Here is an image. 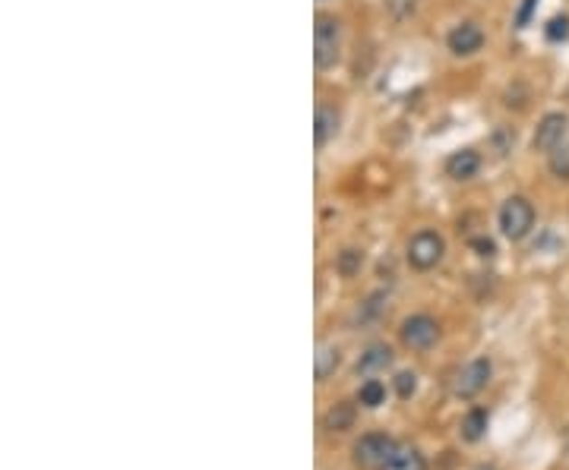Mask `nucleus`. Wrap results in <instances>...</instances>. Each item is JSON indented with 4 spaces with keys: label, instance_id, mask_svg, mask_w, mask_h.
<instances>
[{
    "label": "nucleus",
    "instance_id": "f257e3e1",
    "mask_svg": "<svg viewBox=\"0 0 569 470\" xmlns=\"http://www.w3.org/2000/svg\"><path fill=\"white\" fill-rule=\"evenodd\" d=\"M338 35H342V29H338V19L319 13L317 25H313V61H317L319 70L336 67V61H338Z\"/></svg>",
    "mask_w": 569,
    "mask_h": 470
},
{
    "label": "nucleus",
    "instance_id": "f03ea898",
    "mask_svg": "<svg viewBox=\"0 0 569 470\" xmlns=\"http://www.w3.org/2000/svg\"><path fill=\"white\" fill-rule=\"evenodd\" d=\"M446 253V243L437 230H418V234L408 240V266L418 268V272H431L433 266H440Z\"/></svg>",
    "mask_w": 569,
    "mask_h": 470
},
{
    "label": "nucleus",
    "instance_id": "7ed1b4c3",
    "mask_svg": "<svg viewBox=\"0 0 569 470\" xmlns=\"http://www.w3.org/2000/svg\"><path fill=\"white\" fill-rule=\"evenodd\" d=\"M500 228L509 240H522V237H528L535 228V205L528 202L526 196L507 199L500 209Z\"/></svg>",
    "mask_w": 569,
    "mask_h": 470
},
{
    "label": "nucleus",
    "instance_id": "20e7f679",
    "mask_svg": "<svg viewBox=\"0 0 569 470\" xmlns=\"http://www.w3.org/2000/svg\"><path fill=\"white\" fill-rule=\"evenodd\" d=\"M395 448H399L395 439H389V436H383V433H370L355 446V461L367 470H383L389 461H393Z\"/></svg>",
    "mask_w": 569,
    "mask_h": 470
},
{
    "label": "nucleus",
    "instance_id": "39448f33",
    "mask_svg": "<svg viewBox=\"0 0 569 470\" xmlns=\"http://www.w3.org/2000/svg\"><path fill=\"white\" fill-rule=\"evenodd\" d=\"M437 338H440V325L433 315L418 313L402 322V344H405L408 351H431V347L437 344Z\"/></svg>",
    "mask_w": 569,
    "mask_h": 470
},
{
    "label": "nucleus",
    "instance_id": "423d86ee",
    "mask_svg": "<svg viewBox=\"0 0 569 470\" xmlns=\"http://www.w3.org/2000/svg\"><path fill=\"white\" fill-rule=\"evenodd\" d=\"M490 372H494V366H490L488 357L471 360V363L456 376V385H452L456 398H465V401H469V398L481 395V391L488 389V382H490Z\"/></svg>",
    "mask_w": 569,
    "mask_h": 470
},
{
    "label": "nucleus",
    "instance_id": "0eeeda50",
    "mask_svg": "<svg viewBox=\"0 0 569 470\" xmlns=\"http://www.w3.org/2000/svg\"><path fill=\"white\" fill-rule=\"evenodd\" d=\"M566 133H569V118H566V114H560V111L545 114V118H541V124H538V130H535V136H532L535 152H554L557 146L566 143Z\"/></svg>",
    "mask_w": 569,
    "mask_h": 470
},
{
    "label": "nucleus",
    "instance_id": "6e6552de",
    "mask_svg": "<svg viewBox=\"0 0 569 470\" xmlns=\"http://www.w3.org/2000/svg\"><path fill=\"white\" fill-rule=\"evenodd\" d=\"M446 44L456 57H471L484 48V32L478 23H459L456 29L446 35Z\"/></svg>",
    "mask_w": 569,
    "mask_h": 470
},
{
    "label": "nucleus",
    "instance_id": "1a4fd4ad",
    "mask_svg": "<svg viewBox=\"0 0 569 470\" xmlns=\"http://www.w3.org/2000/svg\"><path fill=\"white\" fill-rule=\"evenodd\" d=\"M478 171H481V155H478L475 149L452 152V155L446 158V177L452 180H471Z\"/></svg>",
    "mask_w": 569,
    "mask_h": 470
},
{
    "label": "nucleus",
    "instance_id": "9d476101",
    "mask_svg": "<svg viewBox=\"0 0 569 470\" xmlns=\"http://www.w3.org/2000/svg\"><path fill=\"white\" fill-rule=\"evenodd\" d=\"M389 363H393V351H389L386 344H370L367 351L361 353V360H357V372H361V376H374V372L386 370Z\"/></svg>",
    "mask_w": 569,
    "mask_h": 470
},
{
    "label": "nucleus",
    "instance_id": "9b49d317",
    "mask_svg": "<svg viewBox=\"0 0 569 470\" xmlns=\"http://www.w3.org/2000/svg\"><path fill=\"white\" fill-rule=\"evenodd\" d=\"M338 133V111L336 108H319L317 111V130H313V139H317V146L323 149L326 143H329L332 136Z\"/></svg>",
    "mask_w": 569,
    "mask_h": 470
},
{
    "label": "nucleus",
    "instance_id": "f8f14e48",
    "mask_svg": "<svg viewBox=\"0 0 569 470\" xmlns=\"http://www.w3.org/2000/svg\"><path fill=\"white\" fill-rule=\"evenodd\" d=\"M383 470H427V461L414 446H399L393 455V461H389Z\"/></svg>",
    "mask_w": 569,
    "mask_h": 470
},
{
    "label": "nucleus",
    "instance_id": "ddd939ff",
    "mask_svg": "<svg viewBox=\"0 0 569 470\" xmlns=\"http://www.w3.org/2000/svg\"><path fill=\"white\" fill-rule=\"evenodd\" d=\"M351 423H355V404L348 401L336 404V408L323 417V427L329 429V433H345V429H351Z\"/></svg>",
    "mask_w": 569,
    "mask_h": 470
},
{
    "label": "nucleus",
    "instance_id": "4468645a",
    "mask_svg": "<svg viewBox=\"0 0 569 470\" xmlns=\"http://www.w3.org/2000/svg\"><path fill=\"white\" fill-rule=\"evenodd\" d=\"M361 268H364V253H361V249L348 247V249H342V253L336 256V272L342 275V278H355Z\"/></svg>",
    "mask_w": 569,
    "mask_h": 470
},
{
    "label": "nucleus",
    "instance_id": "2eb2a0df",
    "mask_svg": "<svg viewBox=\"0 0 569 470\" xmlns=\"http://www.w3.org/2000/svg\"><path fill=\"white\" fill-rule=\"evenodd\" d=\"M484 429H488V410H481V408L469 410V414H465V420H462V439L465 442H478L484 436Z\"/></svg>",
    "mask_w": 569,
    "mask_h": 470
},
{
    "label": "nucleus",
    "instance_id": "dca6fc26",
    "mask_svg": "<svg viewBox=\"0 0 569 470\" xmlns=\"http://www.w3.org/2000/svg\"><path fill=\"white\" fill-rule=\"evenodd\" d=\"M357 401H361L364 408H380V404L386 401V385H383L380 379H367V382L361 385V391H357Z\"/></svg>",
    "mask_w": 569,
    "mask_h": 470
},
{
    "label": "nucleus",
    "instance_id": "f3484780",
    "mask_svg": "<svg viewBox=\"0 0 569 470\" xmlns=\"http://www.w3.org/2000/svg\"><path fill=\"white\" fill-rule=\"evenodd\" d=\"M338 351L336 347H319V353H317V379L319 382H326V379L336 372V366H338Z\"/></svg>",
    "mask_w": 569,
    "mask_h": 470
},
{
    "label": "nucleus",
    "instance_id": "a211bd4d",
    "mask_svg": "<svg viewBox=\"0 0 569 470\" xmlns=\"http://www.w3.org/2000/svg\"><path fill=\"white\" fill-rule=\"evenodd\" d=\"M547 167H551V174L554 177H560V180H569V143L564 146H557L554 152H547Z\"/></svg>",
    "mask_w": 569,
    "mask_h": 470
},
{
    "label": "nucleus",
    "instance_id": "6ab92c4d",
    "mask_svg": "<svg viewBox=\"0 0 569 470\" xmlns=\"http://www.w3.org/2000/svg\"><path fill=\"white\" fill-rule=\"evenodd\" d=\"M395 391H399V398H412L418 391V376L414 372H399L395 376Z\"/></svg>",
    "mask_w": 569,
    "mask_h": 470
},
{
    "label": "nucleus",
    "instance_id": "aec40b11",
    "mask_svg": "<svg viewBox=\"0 0 569 470\" xmlns=\"http://www.w3.org/2000/svg\"><path fill=\"white\" fill-rule=\"evenodd\" d=\"M547 38H551V42H560V38H569V19H566V16L551 19V25H547Z\"/></svg>",
    "mask_w": 569,
    "mask_h": 470
},
{
    "label": "nucleus",
    "instance_id": "412c9836",
    "mask_svg": "<svg viewBox=\"0 0 569 470\" xmlns=\"http://www.w3.org/2000/svg\"><path fill=\"white\" fill-rule=\"evenodd\" d=\"M471 247L478 249V256H494L497 253V247H494L490 237H478V240H471Z\"/></svg>",
    "mask_w": 569,
    "mask_h": 470
},
{
    "label": "nucleus",
    "instance_id": "4be33fe9",
    "mask_svg": "<svg viewBox=\"0 0 569 470\" xmlns=\"http://www.w3.org/2000/svg\"><path fill=\"white\" fill-rule=\"evenodd\" d=\"M535 4H538V0H526V6H522V10H519V19H516V25H519V29H522V25L528 23V16H532Z\"/></svg>",
    "mask_w": 569,
    "mask_h": 470
},
{
    "label": "nucleus",
    "instance_id": "5701e85b",
    "mask_svg": "<svg viewBox=\"0 0 569 470\" xmlns=\"http://www.w3.org/2000/svg\"><path fill=\"white\" fill-rule=\"evenodd\" d=\"M475 470H494V467H488V465H481V467H475Z\"/></svg>",
    "mask_w": 569,
    "mask_h": 470
}]
</instances>
